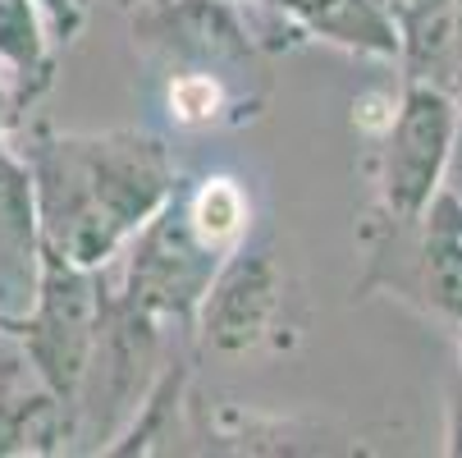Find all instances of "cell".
<instances>
[{
  "label": "cell",
  "mask_w": 462,
  "mask_h": 458,
  "mask_svg": "<svg viewBox=\"0 0 462 458\" xmlns=\"http://www.w3.org/2000/svg\"><path fill=\"white\" fill-rule=\"evenodd\" d=\"M280 307H284V276L275 261L266 252H229L211 294L197 307L192 331L207 353L243 358L271 340Z\"/></svg>",
  "instance_id": "5"
},
{
  "label": "cell",
  "mask_w": 462,
  "mask_h": 458,
  "mask_svg": "<svg viewBox=\"0 0 462 458\" xmlns=\"http://www.w3.org/2000/svg\"><path fill=\"white\" fill-rule=\"evenodd\" d=\"M83 5H128V0H83Z\"/></svg>",
  "instance_id": "15"
},
{
  "label": "cell",
  "mask_w": 462,
  "mask_h": 458,
  "mask_svg": "<svg viewBox=\"0 0 462 458\" xmlns=\"http://www.w3.org/2000/svg\"><path fill=\"white\" fill-rule=\"evenodd\" d=\"M453 97H457V110H462V79H457V88H453Z\"/></svg>",
  "instance_id": "16"
},
{
  "label": "cell",
  "mask_w": 462,
  "mask_h": 458,
  "mask_svg": "<svg viewBox=\"0 0 462 458\" xmlns=\"http://www.w3.org/2000/svg\"><path fill=\"white\" fill-rule=\"evenodd\" d=\"M453 19H457V46H462V0H453Z\"/></svg>",
  "instance_id": "14"
},
{
  "label": "cell",
  "mask_w": 462,
  "mask_h": 458,
  "mask_svg": "<svg viewBox=\"0 0 462 458\" xmlns=\"http://www.w3.org/2000/svg\"><path fill=\"white\" fill-rule=\"evenodd\" d=\"M23 156L37 183L46 252L92 271H106L179 192L170 147L143 128L55 134L37 124Z\"/></svg>",
  "instance_id": "1"
},
{
  "label": "cell",
  "mask_w": 462,
  "mask_h": 458,
  "mask_svg": "<svg viewBox=\"0 0 462 458\" xmlns=\"http://www.w3.org/2000/svg\"><path fill=\"white\" fill-rule=\"evenodd\" d=\"M134 33L183 64V74H216L229 83L234 70L256 60L252 28L234 10V0H156L138 14Z\"/></svg>",
  "instance_id": "6"
},
{
  "label": "cell",
  "mask_w": 462,
  "mask_h": 458,
  "mask_svg": "<svg viewBox=\"0 0 462 458\" xmlns=\"http://www.w3.org/2000/svg\"><path fill=\"white\" fill-rule=\"evenodd\" d=\"M225 248L207 243L202 229L192 225L183 188L134 234L124 261V285L119 298L134 303L138 312L156 321H197V307L211 294L220 266H225Z\"/></svg>",
  "instance_id": "4"
},
{
  "label": "cell",
  "mask_w": 462,
  "mask_h": 458,
  "mask_svg": "<svg viewBox=\"0 0 462 458\" xmlns=\"http://www.w3.org/2000/svg\"><path fill=\"white\" fill-rule=\"evenodd\" d=\"M69 404H60L51 389L42 395H0V458L10 453H51L74 435Z\"/></svg>",
  "instance_id": "9"
},
{
  "label": "cell",
  "mask_w": 462,
  "mask_h": 458,
  "mask_svg": "<svg viewBox=\"0 0 462 458\" xmlns=\"http://www.w3.org/2000/svg\"><path fill=\"white\" fill-rule=\"evenodd\" d=\"M444 449L453 458H462V385L448 395V413H444Z\"/></svg>",
  "instance_id": "12"
},
{
  "label": "cell",
  "mask_w": 462,
  "mask_h": 458,
  "mask_svg": "<svg viewBox=\"0 0 462 458\" xmlns=\"http://www.w3.org/2000/svg\"><path fill=\"white\" fill-rule=\"evenodd\" d=\"M462 110L453 88L439 83H412L399 97L389 128L380 134V211L393 220H426L435 198L448 188V161L457 147Z\"/></svg>",
  "instance_id": "3"
},
{
  "label": "cell",
  "mask_w": 462,
  "mask_h": 458,
  "mask_svg": "<svg viewBox=\"0 0 462 458\" xmlns=\"http://www.w3.org/2000/svg\"><path fill=\"white\" fill-rule=\"evenodd\" d=\"M457 362H462V325H457Z\"/></svg>",
  "instance_id": "17"
},
{
  "label": "cell",
  "mask_w": 462,
  "mask_h": 458,
  "mask_svg": "<svg viewBox=\"0 0 462 458\" xmlns=\"http://www.w3.org/2000/svg\"><path fill=\"white\" fill-rule=\"evenodd\" d=\"M110 298L115 294H106L101 271L46 252V276H42L37 307L28 312V321L14 335L23 340V353H28L42 389H51V395L69 408L79 404L83 380L92 371Z\"/></svg>",
  "instance_id": "2"
},
{
  "label": "cell",
  "mask_w": 462,
  "mask_h": 458,
  "mask_svg": "<svg viewBox=\"0 0 462 458\" xmlns=\"http://www.w3.org/2000/svg\"><path fill=\"white\" fill-rule=\"evenodd\" d=\"M23 115V106H19V97H14V83H10V74L0 70V138L14 128V119Z\"/></svg>",
  "instance_id": "13"
},
{
  "label": "cell",
  "mask_w": 462,
  "mask_h": 458,
  "mask_svg": "<svg viewBox=\"0 0 462 458\" xmlns=\"http://www.w3.org/2000/svg\"><path fill=\"white\" fill-rule=\"evenodd\" d=\"M183 202H188V216H192L197 229H202L207 243H216V248H225V252L238 248V238H243V229H247V216H252L247 192L238 188V179L211 174V179H202V183L183 188Z\"/></svg>",
  "instance_id": "10"
},
{
  "label": "cell",
  "mask_w": 462,
  "mask_h": 458,
  "mask_svg": "<svg viewBox=\"0 0 462 458\" xmlns=\"http://www.w3.org/2000/svg\"><path fill=\"white\" fill-rule=\"evenodd\" d=\"M55 28L37 0H0V70L10 74L19 106H37V97L55 79Z\"/></svg>",
  "instance_id": "8"
},
{
  "label": "cell",
  "mask_w": 462,
  "mask_h": 458,
  "mask_svg": "<svg viewBox=\"0 0 462 458\" xmlns=\"http://www.w3.org/2000/svg\"><path fill=\"white\" fill-rule=\"evenodd\" d=\"M46 276V234L28 156L0 138V331H19Z\"/></svg>",
  "instance_id": "7"
},
{
  "label": "cell",
  "mask_w": 462,
  "mask_h": 458,
  "mask_svg": "<svg viewBox=\"0 0 462 458\" xmlns=\"http://www.w3.org/2000/svg\"><path fill=\"white\" fill-rule=\"evenodd\" d=\"M37 5L46 10V19H51L60 42H74V33L83 28V14H88L83 0H37Z\"/></svg>",
  "instance_id": "11"
}]
</instances>
